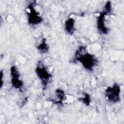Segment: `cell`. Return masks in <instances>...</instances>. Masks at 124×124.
I'll return each instance as SVG.
<instances>
[{"label": "cell", "mask_w": 124, "mask_h": 124, "mask_svg": "<svg viewBox=\"0 0 124 124\" xmlns=\"http://www.w3.org/2000/svg\"><path fill=\"white\" fill-rule=\"evenodd\" d=\"M76 59L79 62L82 66L87 70L92 71L96 66L97 60L92 54L89 53L84 46H80L75 55Z\"/></svg>", "instance_id": "6da1fadb"}, {"label": "cell", "mask_w": 124, "mask_h": 124, "mask_svg": "<svg viewBox=\"0 0 124 124\" xmlns=\"http://www.w3.org/2000/svg\"><path fill=\"white\" fill-rule=\"evenodd\" d=\"M105 96L107 100L110 103L114 104L120 101L121 88L117 83L112 86L108 87L105 90Z\"/></svg>", "instance_id": "7a4b0ae2"}, {"label": "cell", "mask_w": 124, "mask_h": 124, "mask_svg": "<svg viewBox=\"0 0 124 124\" xmlns=\"http://www.w3.org/2000/svg\"><path fill=\"white\" fill-rule=\"evenodd\" d=\"M34 3H31L28 5L27 9L29 12H27L28 22L31 25H36L41 23L43 18L40 15L38 11H36L34 7Z\"/></svg>", "instance_id": "3957f363"}, {"label": "cell", "mask_w": 124, "mask_h": 124, "mask_svg": "<svg viewBox=\"0 0 124 124\" xmlns=\"http://www.w3.org/2000/svg\"><path fill=\"white\" fill-rule=\"evenodd\" d=\"M35 72L43 86L46 87L51 78V75L48 72L46 67L41 63H39L36 68Z\"/></svg>", "instance_id": "277c9868"}, {"label": "cell", "mask_w": 124, "mask_h": 124, "mask_svg": "<svg viewBox=\"0 0 124 124\" xmlns=\"http://www.w3.org/2000/svg\"><path fill=\"white\" fill-rule=\"evenodd\" d=\"M111 12L104 8V10L101 12L99 15L97 16L96 21L97 28L100 33L102 34H106L108 32L109 29L106 26L105 17L106 16L108 15Z\"/></svg>", "instance_id": "5b68a950"}, {"label": "cell", "mask_w": 124, "mask_h": 124, "mask_svg": "<svg viewBox=\"0 0 124 124\" xmlns=\"http://www.w3.org/2000/svg\"><path fill=\"white\" fill-rule=\"evenodd\" d=\"M11 84L16 89L21 90L23 87V82L20 79L19 72L16 66L13 65L10 68Z\"/></svg>", "instance_id": "8992f818"}, {"label": "cell", "mask_w": 124, "mask_h": 124, "mask_svg": "<svg viewBox=\"0 0 124 124\" xmlns=\"http://www.w3.org/2000/svg\"><path fill=\"white\" fill-rule=\"evenodd\" d=\"M75 19L72 17H69L66 20L64 23V29L69 34L72 35L75 31Z\"/></svg>", "instance_id": "52a82bcc"}, {"label": "cell", "mask_w": 124, "mask_h": 124, "mask_svg": "<svg viewBox=\"0 0 124 124\" xmlns=\"http://www.w3.org/2000/svg\"><path fill=\"white\" fill-rule=\"evenodd\" d=\"M37 48L39 51L42 53L46 52L49 48V47L46 43V40L43 39L41 43H40L37 46Z\"/></svg>", "instance_id": "ba28073f"}, {"label": "cell", "mask_w": 124, "mask_h": 124, "mask_svg": "<svg viewBox=\"0 0 124 124\" xmlns=\"http://www.w3.org/2000/svg\"><path fill=\"white\" fill-rule=\"evenodd\" d=\"M56 97L57 100L55 102L56 104H60L62 103V101L64 99V93L62 90L58 89L56 91Z\"/></svg>", "instance_id": "9c48e42d"}, {"label": "cell", "mask_w": 124, "mask_h": 124, "mask_svg": "<svg viewBox=\"0 0 124 124\" xmlns=\"http://www.w3.org/2000/svg\"><path fill=\"white\" fill-rule=\"evenodd\" d=\"M82 101L84 102V104H86L87 105H89L90 104V97L89 95L88 94H85V96H84V98H82L81 99Z\"/></svg>", "instance_id": "30bf717a"}]
</instances>
